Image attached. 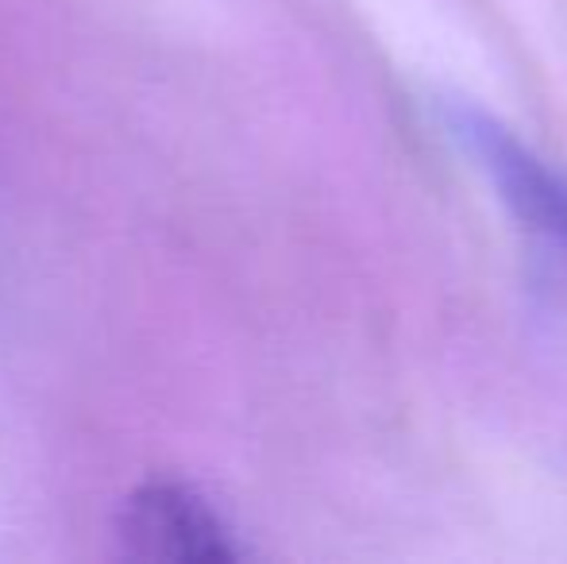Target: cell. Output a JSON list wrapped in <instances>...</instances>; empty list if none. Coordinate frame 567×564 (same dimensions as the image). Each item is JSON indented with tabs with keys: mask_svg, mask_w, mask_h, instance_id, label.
Here are the masks:
<instances>
[{
	"mask_svg": "<svg viewBox=\"0 0 567 564\" xmlns=\"http://www.w3.org/2000/svg\"><path fill=\"white\" fill-rule=\"evenodd\" d=\"M449 124L522 228L567 259V174L517 140L506 124L471 105L449 109Z\"/></svg>",
	"mask_w": 567,
	"mask_h": 564,
	"instance_id": "obj_1",
	"label": "cell"
},
{
	"mask_svg": "<svg viewBox=\"0 0 567 564\" xmlns=\"http://www.w3.org/2000/svg\"><path fill=\"white\" fill-rule=\"evenodd\" d=\"M124 550L140 561H236L231 530L197 491L151 483L124 506Z\"/></svg>",
	"mask_w": 567,
	"mask_h": 564,
	"instance_id": "obj_2",
	"label": "cell"
}]
</instances>
